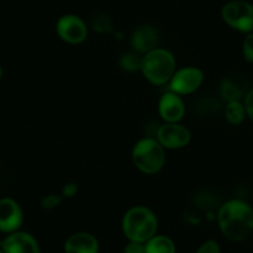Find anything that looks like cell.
Masks as SVG:
<instances>
[{
  "mask_svg": "<svg viewBox=\"0 0 253 253\" xmlns=\"http://www.w3.org/2000/svg\"><path fill=\"white\" fill-rule=\"evenodd\" d=\"M0 253H4V252H3V250H1V248H0Z\"/></svg>",
  "mask_w": 253,
  "mask_h": 253,
  "instance_id": "cell-27",
  "label": "cell"
},
{
  "mask_svg": "<svg viewBox=\"0 0 253 253\" xmlns=\"http://www.w3.org/2000/svg\"><path fill=\"white\" fill-rule=\"evenodd\" d=\"M89 28L98 34H111L113 31V23L108 14L104 11H99L91 16Z\"/></svg>",
  "mask_w": 253,
  "mask_h": 253,
  "instance_id": "cell-17",
  "label": "cell"
},
{
  "mask_svg": "<svg viewBox=\"0 0 253 253\" xmlns=\"http://www.w3.org/2000/svg\"><path fill=\"white\" fill-rule=\"evenodd\" d=\"M122 230L129 241L145 243L157 235L158 218L147 206H133L124 213Z\"/></svg>",
  "mask_w": 253,
  "mask_h": 253,
  "instance_id": "cell-2",
  "label": "cell"
},
{
  "mask_svg": "<svg viewBox=\"0 0 253 253\" xmlns=\"http://www.w3.org/2000/svg\"><path fill=\"white\" fill-rule=\"evenodd\" d=\"M24 216L20 205L11 198L0 199V231L13 233L20 230Z\"/></svg>",
  "mask_w": 253,
  "mask_h": 253,
  "instance_id": "cell-9",
  "label": "cell"
},
{
  "mask_svg": "<svg viewBox=\"0 0 253 253\" xmlns=\"http://www.w3.org/2000/svg\"><path fill=\"white\" fill-rule=\"evenodd\" d=\"M222 20L233 30L243 34L253 31V4L245 0H231L222 6Z\"/></svg>",
  "mask_w": 253,
  "mask_h": 253,
  "instance_id": "cell-5",
  "label": "cell"
},
{
  "mask_svg": "<svg viewBox=\"0 0 253 253\" xmlns=\"http://www.w3.org/2000/svg\"><path fill=\"white\" fill-rule=\"evenodd\" d=\"M140 71L145 80L154 86H164L169 84L176 71L175 56L167 48L157 47L142 56Z\"/></svg>",
  "mask_w": 253,
  "mask_h": 253,
  "instance_id": "cell-3",
  "label": "cell"
},
{
  "mask_svg": "<svg viewBox=\"0 0 253 253\" xmlns=\"http://www.w3.org/2000/svg\"><path fill=\"white\" fill-rule=\"evenodd\" d=\"M132 160L144 174H157L165 164V149L154 137L142 138L133 147Z\"/></svg>",
  "mask_w": 253,
  "mask_h": 253,
  "instance_id": "cell-4",
  "label": "cell"
},
{
  "mask_svg": "<svg viewBox=\"0 0 253 253\" xmlns=\"http://www.w3.org/2000/svg\"><path fill=\"white\" fill-rule=\"evenodd\" d=\"M65 253H98L99 243L88 232H77L70 236L63 246Z\"/></svg>",
  "mask_w": 253,
  "mask_h": 253,
  "instance_id": "cell-13",
  "label": "cell"
},
{
  "mask_svg": "<svg viewBox=\"0 0 253 253\" xmlns=\"http://www.w3.org/2000/svg\"><path fill=\"white\" fill-rule=\"evenodd\" d=\"M0 248L4 253H40V246L33 235L24 231L9 233Z\"/></svg>",
  "mask_w": 253,
  "mask_h": 253,
  "instance_id": "cell-11",
  "label": "cell"
},
{
  "mask_svg": "<svg viewBox=\"0 0 253 253\" xmlns=\"http://www.w3.org/2000/svg\"><path fill=\"white\" fill-rule=\"evenodd\" d=\"M196 205L200 210L210 211L215 209V200H213L212 195H210L209 193L199 194L196 196Z\"/></svg>",
  "mask_w": 253,
  "mask_h": 253,
  "instance_id": "cell-19",
  "label": "cell"
},
{
  "mask_svg": "<svg viewBox=\"0 0 253 253\" xmlns=\"http://www.w3.org/2000/svg\"><path fill=\"white\" fill-rule=\"evenodd\" d=\"M154 138L165 150H176L189 144L191 133L180 123H164L158 126Z\"/></svg>",
  "mask_w": 253,
  "mask_h": 253,
  "instance_id": "cell-8",
  "label": "cell"
},
{
  "mask_svg": "<svg viewBox=\"0 0 253 253\" xmlns=\"http://www.w3.org/2000/svg\"><path fill=\"white\" fill-rule=\"evenodd\" d=\"M226 119L232 126H240L247 117L245 104L242 101H231L226 103L225 107Z\"/></svg>",
  "mask_w": 253,
  "mask_h": 253,
  "instance_id": "cell-16",
  "label": "cell"
},
{
  "mask_svg": "<svg viewBox=\"0 0 253 253\" xmlns=\"http://www.w3.org/2000/svg\"><path fill=\"white\" fill-rule=\"evenodd\" d=\"M1 77H3V69L0 66V80H1Z\"/></svg>",
  "mask_w": 253,
  "mask_h": 253,
  "instance_id": "cell-26",
  "label": "cell"
},
{
  "mask_svg": "<svg viewBox=\"0 0 253 253\" xmlns=\"http://www.w3.org/2000/svg\"><path fill=\"white\" fill-rule=\"evenodd\" d=\"M140 61L142 57L138 56V53H124L121 56L118 63L119 67H121L123 71L126 72H135L138 70H140Z\"/></svg>",
  "mask_w": 253,
  "mask_h": 253,
  "instance_id": "cell-18",
  "label": "cell"
},
{
  "mask_svg": "<svg viewBox=\"0 0 253 253\" xmlns=\"http://www.w3.org/2000/svg\"><path fill=\"white\" fill-rule=\"evenodd\" d=\"M145 253H175L174 241L164 235H155L144 243Z\"/></svg>",
  "mask_w": 253,
  "mask_h": 253,
  "instance_id": "cell-15",
  "label": "cell"
},
{
  "mask_svg": "<svg viewBox=\"0 0 253 253\" xmlns=\"http://www.w3.org/2000/svg\"><path fill=\"white\" fill-rule=\"evenodd\" d=\"M196 253H221V250L216 241L209 240L198 248Z\"/></svg>",
  "mask_w": 253,
  "mask_h": 253,
  "instance_id": "cell-22",
  "label": "cell"
},
{
  "mask_svg": "<svg viewBox=\"0 0 253 253\" xmlns=\"http://www.w3.org/2000/svg\"><path fill=\"white\" fill-rule=\"evenodd\" d=\"M79 193V185L76 182H67L62 187V198H74Z\"/></svg>",
  "mask_w": 253,
  "mask_h": 253,
  "instance_id": "cell-24",
  "label": "cell"
},
{
  "mask_svg": "<svg viewBox=\"0 0 253 253\" xmlns=\"http://www.w3.org/2000/svg\"><path fill=\"white\" fill-rule=\"evenodd\" d=\"M205 75L203 70L199 67L186 66L181 69H176L169 81V91L179 94V96H187L198 91L203 84Z\"/></svg>",
  "mask_w": 253,
  "mask_h": 253,
  "instance_id": "cell-6",
  "label": "cell"
},
{
  "mask_svg": "<svg viewBox=\"0 0 253 253\" xmlns=\"http://www.w3.org/2000/svg\"><path fill=\"white\" fill-rule=\"evenodd\" d=\"M159 41V33L157 28L149 24L140 25L133 31L130 38V45L138 55H145L157 48Z\"/></svg>",
  "mask_w": 253,
  "mask_h": 253,
  "instance_id": "cell-12",
  "label": "cell"
},
{
  "mask_svg": "<svg viewBox=\"0 0 253 253\" xmlns=\"http://www.w3.org/2000/svg\"><path fill=\"white\" fill-rule=\"evenodd\" d=\"M243 104H245L247 117L253 122V87L250 88V91L246 94L245 99H243Z\"/></svg>",
  "mask_w": 253,
  "mask_h": 253,
  "instance_id": "cell-23",
  "label": "cell"
},
{
  "mask_svg": "<svg viewBox=\"0 0 253 253\" xmlns=\"http://www.w3.org/2000/svg\"><path fill=\"white\" fill-rule=\"evenodd\" d=\"M62 203V195H57V194H48V195L43 196L41 199V208L43 210H53V209L58 208Z\"/></svg>",
  "mask_w": 253,
  "mask_h": 253,
  "instance_id": "cell-20",
  "label": "cell"
},
{
  "mask_svg": "<svg viewBox=\"0 0 253 253\" xmlns=\"http://www.w3.org/2000/svg\"><path fill=\"white\" fill-rule=\"evenodd\" d=\"M158 112L165 123H179L185 116L186 107L181 96L168 91L160 97L158 103Z\"/></svg>",
  "mask_w": 253,
  "mask_h": 253,
  "instance_id": "cell-10",
  "label": "cell"
},
{
  "mask_svg": "<svg viewBox=\"0 0 253 253\" xmlns=\"http://www.w3.org/2000/svg\"><path fill=\"white\" fill-rule=\"evenodd\" d=\"M242 53L247 62L253 63V33L246 35L242 45Z\"/></svg>",
  "mask_w": 253,
  "mask_h": 253,
  "instance_id": "cell-21",
  "label": "cell"
},
{
  "mask_svg": "<svg viewBox=\"0 0 253 253\" xmlns=\"http://www.w3.org/2000/svg\"><path fill=\"white\" fill-rule=\"evenodd\" d=\"M217 222L223 236L231 241H245L253 232V208L241 199L226 201L218 208Z\"/></svg>",
  "mask_w": 253,
  "mask_h": 253,
  "instance_id": "cell-1",
  "label": "cell"
},
{
  "mask_svg": "<svg viewBox=\"0 0 253 253\" xmlns=\"http://www.w3.org/2000/svg\"><path fill=\"white\" fill-rule=\"evenodd\" d=\"M124 253H145L144 243L129 241V243H126L124 247Z\"/></svg>",
  "mask_w": 253,
  "mask_h": 253,
  "instance_id": "cell-25",
  "label": "cell"
},
{
  "mask_svg": "<svg viewBox=\"0 0 253 253\" xmlns=\"http://www.w3.org/2000/svg\"><path fill=\"white\" fill-rule=\"evenodd\" d=\"M56 33L62 41L71 45H79L86 41L88 26L86 21L75 14H65L56 23Z\"/></svg>",
  "mask_w": 253,
  "mask_h": 253,
  "instance_id": "cell-7",
  "label": "cell"
},
{
  "mask_svg": "<svg viewBox=\"0 0 253 253\" xmlns=\"http://www.w3.org/2000/svg\"><path fill=\"white\" fill-rule=\"evenodd\" d=\"M248 91H250L248 84L243 77L227 76L221 81L220 96L226 103L231 101L245 99Z\"/></svg>",
  "mask_w": 253,
  "mask_h": 253,
  "instance_id": "cell-14",
  "label": "cell"
}]
</instances>
